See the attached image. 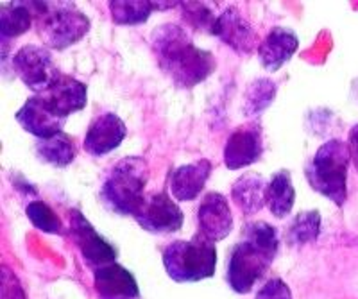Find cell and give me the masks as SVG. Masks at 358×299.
I'll return each mask as SVG.
<instances>
[{"label":"cell","mask_w":358,"mask_h":299,"mask_svg":"<svg viewBox=\"0 0 358 299\" xmlns=\"http://www.w3.org/2000/svg\"><path fill=\"white\" fill-rule=\"evenodd\" d=\"M151 50L159 70L181 90L197 87L217 66L215 56L199 49L178 24L158 25L151 34Z\"/></svg>","instance_id":"1"},{"label":"cell","mask_w":358,"mask_h":299,"mask_svg":"<svg viewBox=\"0 0 358 299\" xmlns=\"http://www.w3.org/2000/svg\"><path fill=\"white\" fill-rule=\"evenodd\" d=\"M280 251V237L268 222H248L242 230V238L229 254L228 279L229 287L236 294H248L267 275L268 267Z\"/></svg>","instance_id":"2"},{"label":"cell","mask_w":358,"mask_h":299,"mask_svg":"<svg viewBox=\"0 0 358 299\" xmlns=\"http://www.w3.org/2000/svg\"><path fill=\"white\" fill-rule=\"evenodd\" d=\"M351 154L346 142L331 138L317 149L306 165V180L317 194L342 206L348 199V170Z\"/></svg>","instance_id":"3"},{"label":"cell","mask_w":358,"mask_h":299,"mask_svg":"<svg viewBox=\"0 0 358 299\" xmlns=\"http://www.w3.org/2000/svg\"><path fill=\"white\" fill-rule=\"evenodd\" d=\"M149 176L151 170L142 156H126L108 174L102 184V199L113 212L134 217L145 201Z\"/></svg>","instance_id":"4"},{"label":"cell","mask_w":358,"mask_h":299,"mask_svg":"<svg viewBox=\"0 0 358 299\" xmlns=\"http://www.w3.org/2000/svg\"><path fill=\"white\" fill-rule=\"evenodd\" d=\"M163 267L178 283L212 278L217 269L215 244L201 235H196L190 240L172 242L163 251Z\"/></svg>","instance_id":"5"},{"label":"cell","mask_w":358,"mask_h":299,"mask_svg":"<svg viewBox=\"0 0 358 299\" xmlns=\"http://www.w3.org/2000/svg\"><path fill=\"white\" fill-rule=\"evenodd\" d=\"M36 22L40 38L54 50H65L76 45L90 31L88 17L72 2H50L47 11L36 17Z\"/></svg>","instance_id":"6"},{"label":"cell","mask_w":358,"mask_h":299,"mask_svg":"<svg viewBox=\"0 0 358 299\" xmlns=\"http://www.w3.org/2000/svg\"><path fill=\"white\" fill-rule=\"evenodd\" d=\"M13 68L34 95L43 94L62 72L49 49L38 45H24L13 58Z\"/></svg>","instance_id":"7"},{"label":"cell","mask_w":358,"mask_h":299,"mask_svg":"<svg viewBox=\"0 0 358 299\" xmlns=\"http://www.w3.org/2000/svg\"><path fill=\"white\" fill-rule=\"evenodd\" d=\"M69 231L70 238L81 253L83 260L90 267L99 269L102 265L117 262V249L111 246L106 238H102L101 233L90 224L88 219L79 210H70Z\"/></svg>","instance_id":"8"},{"label":"cell","mask_w":358,"mask_h":299,"mask_svg":"<svg viewBox=\"0 0 358 299\" xmlns=\"http://www.w3.org/2000/svg\"><path fill=\"white\" fill-rule=\"evenodd\" d=\"M134 221L149 233L169 235L183 228L185 215L169 194L158 192L145 197L142 208L134 213Z\"/></svg>","instance_id":"9"},{"label":"cell","mask_w":358,"mask_h":299,"mask_svg":"<svg viewBox=\"0 0 358 299\" xmlns=\"http://www.w3.org/2000/svg\"><path fill=\"white\" fill-rule=\"evenodd\" d=\"M264 154V127L258 120L242 124L229 135L224 147V165L229 170L257 163Z\"/></svg>","instance_id":"10"},{"label":"cell","mask_w":358,"mask_h":299,"mask_svg":"<svg viewBox=\"0 0 358 299\" xmlns=\"http://www.w3.org/2000/svg\"><path fill=\"white\" fill-rule=\"evenodd\" d=\"M212 34L242 56H249L260 47L257 29L235 6L226 8L217 17Z\"/></svg>","instance_id":"11"},{"label":"cell","mask_w":358,"mask_h":299,"mask_svg":"<svg viewBox=\"0 0 358 299\" xmlns=\"http://www.w3.org/2000/svg\"><path fill=\"white\" fill-rule=\"evenodd\" d=\"M233 230V213L228 197L219 192H208L197 210V235L210 242H219Z\"/></svg>","instance_id":"12"},{"label":"cell","mask_w":358,"mask_h":299,"mask_svg":"<svg viewBox=\"0 0 358 299\" xmlns=\"http://www.w3.org/2000/svg\"><path fill=\"white\" fill-rule=\"evenodd\" d=\"M38 95L57 117L65 120L76 111L85 110L88 103V88L85 82L66 74L59 75L43 94Z\"/></svg>","instance_id":"13"},{"label":"cell","mask_w":358,"mask_h":299,"mask_svg":"<svg viewBox=\"0 0 358 299\" xmlns=\"http://www.w3.org/2000/svg\"><path fill=\"white\" fill-rule=\"evenodd\" d=\"M17 122L29 135L36 136L38 140H47L62 133L66 120L57 117L40 95H33L17 111Z\"/></svg>","instance_id":"14"},{"label":"cell","mask_w":358,"mask_h":299,"mask_svg":"<svg viewBox=\"0 0 358 299\" xmlns=\"http://www.w3.org/2000/svg\"><path fill=\"white\" fill-rule=\"evenodd\" d=\"M127 135L124 120L115 113H102L90 124L83 147L92 156H104L122 144Z\"/></svg>","instance_id":"15"},{"label":"cell","mask_w":358,"mask_h":299,"mask_svg":"<svg viewBox=\"0 0 358 299\" xmlns=\"http://www.w3.org/2000/svg\"><path fill=\"white\" fill-rule=\"evenodd\" d=\"M94 285L99 299H136L140 294L134 276L117 262L95 269Z\"/></svg>","instance_id":"16"},{"label":"cell","mask_w":358,"mask_h":299,"mask_svg":"<svg viewBox=\"0 0 358 299\" xmlns=\"http://www.w3.org/2000/svg\"><path fill=\"white\" fill-rule=\"evenodd\" d=\"M297 47H299V38L292 29L273 27L258 47L260 65L268 72H276L292 59L294 54L297 52Z\"/></svg>","instance_id":"17"},{"label":"cell","mask_w":358,"mask_h":299,"mask_svg":"<svg viewBox=\"0 0 358 299\" xmlns=\"http://www.w3.org/2000/svg\"><path fill=\"white\" fill-rule=\"evenodd\" d=\"M212 174V161L199 160L196 163L179 165L171 174V194L176 201H192L203 192Z\"/></svg>","instance_id":"18"},{"label":"cell","mask_w":358,"mask_h":299,"mask_svg":"<svg viewBox=\"0 0 358 299\" xmlns=\"http://www.w3.org/2000/svg\"><path fill=\"white\" fill-rule=\"evenodd\" d=\"M268 181L258 173H248L233 183L231 197L244 215H255L267 206Z\"/></svg>","instance_id":"19"},{"label":"cell","mask_w":358,"mask_h":299,"mask_svg":"<svg viewBox=\"0 0 358 299\" xmlns=\"http://www.w3.org/2000/svg\"><path fill=\"white\" fill-rule=\"evenodd\" d=\"M36 156L43 163L52 167H69L78 156V145L72 136L62 131L52 138L40 140L36 144Z\"/></svg>","instance_id":"20"},{"label":"cell","mask_w":358,"mask_h":299,"mask_svg":"<svg viewBox=\"0 0 358 299\" xmlns=\"http://www.w3.org/2000/svg\"><path fill=\"white\" fill-rule=\"evenodd\" d=\"M296 201V189L290 180L289 170H280L273 174L267 189V208L274 217L283 219L292 212Z\"/></svg>","instance_id":"21"},{"label":"cell","mask_w":358,"mask_h":299,"mask_svg":"<svg viewBox=\"0 0 358 299\" xmlns=\"http://www.w3.org/2000/svg\"><path fill=\"white\" fill-rule=\"evenodd\" d=\"M278 87L273 79L260 78L249 82L244 92V103H242V111L249 120L257 119L267 110L273 101L276 99Z\"/></svg>","instance_id":"22"},{"label":"cell","mask_w":358,"mask_h":299,"mask_svg":"<svg viewBox=\"0 0 358 299\" xmlns=\"http://www.w3.org/2000/svg\"><path fill=\"white\" fill-rule=\"evenodd\" d=\"M34 15L25 2H11L0 11V33L2 38H17L33 27Z\"/></svg>","instance_id":"23"},{"label":"cell","mask_w":358,"mask_h":299,"mask_svg":"<svg viewBox=\"0 0 358 299\" xmlns=\"http://www.w3.org/2000/svg\"><path fill=\"white\" fill-rule=\"evenodd\" d=\"M113 24L117 25H140L155 11V2L149 0H111L108 2Z\"/></svg>","instance_id":"24"},{"label":"cell","mask_w":358,"mask_h":299,"mask_svg":"<svg viewBox=\"0 0 358 299\" xmlns=\"http://www.w3.org/2000/svg\"><path fill=\"white\" fill-rule=\"evenodd\" d=\"M321 233V213L317 210H305L297 213L287 230V240L292 246L310 244Z\"/></svg>","instance_id":"25"},{"label":"cell","mask_w":358,"mask_h":299,"mask_svg":"<svg viewBox=\"0 0 358 299\" xmlns=\"http://www.w3.org/2000/svg\"><path fill=\"white\" fill-rule=\"evenodd\" d=\"M25 213H27V219L31 221V224L34 228H38L40 231H43V233L59 235L63 231L62 219L57 217V213L47 203H29L27 208H25Z\"/></svg>","instance_id":"26"},{"label":"cell","mask_w":358,"mask_h":299,"mask_svg":"<svg viewBox=\"0 0 358 299\" xmlns=\"http://www.w3.org/2000/svg\"><path fill=\"white\" fill-rule=\"evenodd\" d=\"M179 9L183 13L185 20L197 31H210L212 33L217 18L213 17L212 9L204 2H181Z\"/></svg>","instance_id":"27"},{"label":"cell","mask_w":358,"mask_h":299,"mask_svg":"<svg viewBox=\"0 0 358 299\" xmlns=\"http://www.w3.org/2000/svg\"><path fill=\"white\" fill-rule=\"evenodd\" d=\"M255 299H292V292L281 278H271L262 285Z\"/></svg>","instance_id":"28"},{"label":"cell","mask_w":358,"mask_h":299,"mask_svg":"<svg viewBox=\"0 0 358 299\" xmlns=\"http://www.w3.org/2000/svg\"><path fill=\"white\" fill-rule=\"evenodd\" d=\"M2 299H25L20 282L6 265H2Z\"/></svg>","instance_id":"29"},{"label":"cell","mask_w":358,"mask_h":299,"mask_svg":"<svg viewBox=\"0 0 358 299\" xmlns=\"http://www.w3.org/2000/svg\"><path fill=\"white\" fill-rule=\"evenodd\" d=\"M348 149H350L351 161H353V165L358 170V124L351 127L350 136H348Z\"/></svg>","instance_id":"30"}]
</instances>
